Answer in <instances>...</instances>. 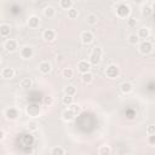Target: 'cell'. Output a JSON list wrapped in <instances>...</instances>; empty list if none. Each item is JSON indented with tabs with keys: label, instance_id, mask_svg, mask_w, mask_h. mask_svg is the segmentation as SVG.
Segmentation results:
<instances>
[{
	"label": "cell",
	"instance_id": "obj_29",
	"mask_svg": "<svg viewBox=\"0 0 155 155\" xmlns=\"http://www.w3.org/2000/svg\"><path fill=\"white\" fill-rule=\"evenodd\" d=\"M110 151H111V149H110L109 145H101L98 148V154L99 155H109Z\"/></svg>",
	"mask_w": 155,
	"mask_h": 155
},
{
	"label": "cell",
	"instance_id": "obj_28",
	"mask_svg": "<svg viewBox=\"0 0 155 155\" xmlns=\"http://www.w3.org/2000/svg\"><path fill=\"white\" fill-rule=\"evenodd\" d=\"M51 155H65V150L62 147H53L50 151Z\"/></svg>",
	"mask_w": 155,
	"mask_h": 155
},
{
	"label": "cell",
	"instance_id": "obj_22",
	"mask_svg": "<svg viewBox=\"0 0 155 155\" xmlns=\"http://www.w3.org/2000/svg\"><path fill=\"white\" fill-rule=\"evenodd\" d=\"M81 80H82V82H84V84L90 85V84L93 81V74H92L91 71H90V73H86V74H82Z\"/></svg>",
	"mask_w": 155,
	"mask_h": 155
},
{
	"label": "cell",
	"instance_id": "obj_20",
	"mask_svg": "<svg viewBox=\"0 0 155 155\" xmlns=\"http://www.w3.org/2000/svg\"><path fill=\"white\" fill-rule=\"evenodd\" d=\"M86 22H87V24H90V25L97 24V22H98L97 15H96V13H88V15L86 16Z\"/></svg>",
	"mask_w": 155,
	"mask_h": 155
},
{
	"label": "cell",
	"instance_id": "obj_24",
	"mask_svg": "<svg viewBox=\"0 0 155 155\" xmlns=\"http://www.w3.org/2000/svg\"><path fill=\"white\" fill-rule=\"evenodd\" d=\"M140 12H142L143 16H150L151 12H153V8H151L150 5L144 4V5H142V7H140Z\"/></svg>",
	"mask_w": 155,
	"mask_h": 155
},
{
	"label": "cell",
	"instance_id": "obj_23",
	"mask_svg": "<svg viewBox=\"0 0 155 155\" xmlns=\"http://www.w3.org/2000/svg\"><path fill=\"white\" fill-rule=\"evenodd\" d=\"M27 128L30 131V132H35L39 130V124L35 121V120H30L27 122Z\"/></svg>",
	"mask_w": 155,
	"mask_h": 155
},
{
	"label": "cell",
	"instance_id": "obj_2",
	"mask_svg": "<svg viewBox=\"0 0 155 155\" xmlns=\"http://www.w3.org/2000/svg\"><path fill=\"white\" fill-rule=\"evenodd\" d=\"M102 54H103V51H102V48H101V47H98V46L93 47V48H92V51H91V53H90L88 62H90L91 64H93V65L99 64V63H101V61H102Z\"/></svg>",
	"mask_w": 155,
	"mask_h": 155
},
{
	"label": "cell",
	"instance_id": "obj_30",
	"mask_svg": "<svg viewBox=\"0 0 155 155\" xmlns=\"http://www.w3.org/2000/svg\"><path fill=\"white\" fill-rule=\"evenodd\" d=\"M62 103H63L64 105L70 107L71 104H74V97H73V96H67V94H64V97L62 98Z\"/></svg>",
	"mask_w": 155,
	"mask_h": 155
},
{
	"label": "cell",
	"instance_id": "obj_27",
	"mask_svg": "<svg viewBox=\"0 0 155 155\" xmlns=\"http://www.w3.org/2000/svg\"><path fill=\"white\" fill-rule=\"evenodd\" d=\"M73 75H74V70H73L71 68H64V69L62 70V76H63L64 79H71Z\"/></svg>",
	"mask_w": 155,
	"mask_h": 155
},
{
	"label": "cell",
	"instance_id": "obj_18",
	"mask_svg": "<svg viewBox=\"0 0 155 155\" xmlns=\"http://www.w3.org/2000/svg\"><path fill=\"white\" fill-rule=\"evenodd\" d=\"M120 90H121V92L122 93H130V92H132V90H133V86H132V84L131 82H128V81H124L121 85H120Z\"/></svg>",
	"mask_w": 155,
	"mask_h": 155
},
{
	"label": "cell",
	"instance_id": "obj_34",
	"mask_svg": "<svg viewBox=\"0 0 155 155\" xmlns=\"http://www.w3.org/2000/svg\"><path fill=\"white\" fill-rule=\"evenodd\" d=\"M69 109H71V110L75 113V115H76V114H79V113H80V110H81L80 105H79V104H75V103H74V104H71Z\"/></svg>",
	"mask_w": 155,
	"mask_h": 155
},
{
	"label": "cell",
	"instance_id": "obj_40",
	"mask_svg": "<svg viewBox=\"0 0 155 155\" xmlns=\"http://www.w3.org/2000/svg\"><path fill=\"white\" fill-rule=\"evenodd\" d=\"M124 155H130V154H124Z\"/></svg>",
	"mask_w": 155,
	"mask_h": 155
},
{
	"label": "cell",
	"instance_id": "obj_1",
	"mask_svg": "<svg viewBox=\"0 0 155 155\" xmlns=\"http://www.w3.org/2000/svg\"><path fill=\"white\" fill-rule=\"evenodd\" d=\"M114 8H115V13L119 18H127L131 15V7L127 2L119 1L114 5Z\"/></svg>",
	"mask_w": 155,
	"mask_h": 155
},
{
	"label": "cell",
	"instance_id": "obj_3",
	"mask_svg": "<svg viewBox=\"0 0 155 155\" xmlns=\"http://www.w3.org/2000/svg\"><path fill=\"white\" fill-rule=\"evenodd\" d=\"M153 48H154L153 47V44L149 40H144V41H142V42L138 44V51L142 54H149V53H151L153 52Z\"/></svg>",
	"mask_w": 155,
	"mask_h": 155
},
{
	"label": "cell",
	"instance_id": "obj_41",
	"mask_svg": "<svg viewBox=\"0 0 155 155\" xmlns=\"http://www.w3.org/2000/svg\"><path fill=\"white\" fill-rule=\"evenodd\" d=\"M7 155H12V154H7Z\"/></svg>",
	"mask_w": 155,
	"mask_h": 155
},
{
	"label": "cell",
	"instance_id": "obj_16",
	"mask_svg": "<svg viewBox=\"0 0 155 155\" xmlns=\"http://www.w3.org/2000/svg\"><path fill=\"white\" fill-rule=\"evenodd\" d=\"M74 117H75V113L71 110V109H65V110H63V113H62V119L64 120V121H71V120H74Z\"/></svg>",
	"mask_w": 155,
	"mask_h": 155
},
{
	"label": "cell",
	"instance_id": "obj_35",
	"mask_svg": "<svg viewBox=\"0 0 155 155\" xmlns=\"http://www.w3.org/2000/svg\"><path fill=\"white\" fill-rule=\"evenodd\" d=\"M44 104L45 105H52L53 104V97H51V96L45 97L44 98Z\"/></svg>",
	"mask_w": 155,
	"mask_h": 155
},
{
	"label": "cell",
	"instance_id": "obj_10",
	"mask_svg": "<svg viewBox=\"0 0 155 155\" xmlns=\"http://www.w3.org/2000/svg\"><path fill=\"white\" fill-rule=\"evenodd\" d=\"M42 39L47 42H51L56 39V31L53 29H45L42 31Z\"/></svg>",
	"mask_w": 155,
	"mask_h": 155
},
{
	"label": "cell",
	"instance_id": "obj_7",
	"mask_svg": "<svg viewBox=\"0 0 155 155\" xmlns=\"http://www.w3.org/2000/svg\"><path fill=\"white\" fill-rule=\"evenodd\" d=\"M90 69H91V63L86 59H81L79 63H78V70L81 73V74H86V73H90Z\"/></svg>",
	"mask_w": 155,
	"mask_h": 155
},
{
	"label": "cell",
	"instance_id": "obj_11",
	"mask_svg": "<svg viewBox=\"0 0 155 155\" xmlns=\"http://www.w3.org/2000/svg\"><path fill=\"white\" fill-rule=\"evenodd\" d=\"M17 46H18V44H17V41H16L15 39H8V40H6L5 44H4V47H5V50H6L7 52H13V51H16V50H17Z\"/></svg>",
	"mask_w": 155,
	"mask_h": 155
},
{
	"label": "cell",
	"instance_id": "obj_13",
	"mask_svg": "<svg viewBox=\"0 0 155 155\" xmlns=\"http://www.w3.org/2000/svg\"><path fill=\"white\" fill-rule=\"evenodd\" d=\"M137 35H138L139 39H142V41H144V40H147V39L150 36V29H149L148 27H140V28L138 29Z\"/></svg>",
	"mask_w": 155,
	"mask_h": 155
},
{
	"label": "cell",
	"instance_id": "obj_32",
	"mask_svg": "<svg viewBox=\"0 0 155 155\" xmlns=\"http://www.w3.org/2000/svg\"><path fill=\"white\" fill-rule=\"evenodd\" d=\"M78 16H79V11L76 10V8H70L69 11H68V17L70 18V19H75V18H78Z\"/></svg>",
	"mask_w": 155,
	"mask_h": 155
},
{
	"label": "cell",
	"instance_id": "obj_36",
	"mask_svg": "<svg viewBox=\"0 0 155 155\" xmlns=\"http://www.w3.org/2000/svg\"><path fill=\"white\" fill-rule=\"evenodd\" d=\"M147 133H148V136L155 134V125H149L147 127Z\"/></svg>",
	"mask_w": 155,
	"mask_h": 155
},
{
	"label": "cell",
	"instance_id": "obj_12",
	"mask_svg": "<svg viewBox=\"0 0 155 155\" xmlns=\"http://www.w3.org/2000/svg\"><path fill=\"white\" fill-rule=\"evenodd\" d=\"M28 27L29 28H31V29H36V28H39V25H40V18L38 17V16H35V15H33V16H30L29 18H28Z\"/></svg>",
	"mask_w": 155,
	"mask_h": 155
},
{
	"label": "cell",
	"instance_id": "obj_19",
	"mask_svg": "<svg viewBox=\"0 0 155 155\" xmlns=\"http://www.w3.org/2000/svg\"><path fill=\"white\" fill-rule=\"evenodd\" d=\"M54 15H56V10H54V7L53 6H46L45 8H44V16L45 17H47V18H52V17H54Z\"/></svg>",
	"mask_w": 155,
	"mask_h": 155
},
{
	"label": "cell",
	"instance_id": "obj_21",
	"mask_svg": "<svg viewBox=\"0 0 155 155\" xmlns=\"http://www.w3.org/2000/svg\"><path fill=\"white\" fill-rule=\"evenodd\" d=\"M73 5H74V2L71 1V0H61L59 1V6L63 8V10H70V8H73Z\"/></svg>",
	"mask_w": 155,
	"mask_h": 155
},
{
	"label": "cell",
	"instance_id": "obj_6",
	"mask_svg": "<svg viewBox=\"0 0 155 155\" xmlns=\"http://www.w3.org/2000/svg\"><path fill=\"white\" fill-rule=\"evenodd\" d=\"M18 116H19V111H18V109L15 108V107H10V108H7V109L5 110V117H6L7 120H10V121L16 120Z\"/></svg>",
	"mask_w": 155,
	"mask_h": 155
},
{
	"label": "cell",
	"instance_id": "obj_9",
	"mask_svg": "<svg viewBox=\"0 0 155 155\" xmlns=\"http://www.w3.org/2000/svg\"><path fill=\"white\" fill-rule=\"evenodd\" d=\"M25 111H27V114H28L29 116H31V117H36V116H39V115H40L41 109H40V107H39V105L33 104V105L27 107V108H25Z\"/></svg>",
	"mask_w": 155,
	"mask_h": 155
},
{
	"label": "cell",
	"instance_id": "obj_38",
	"mask_svg": "<svg viewBox=\"0 0 155 155\" xmlns=\"http://www.w3.org/2000/svg\"><path fill=\"white\" fill-rule=\"evenodd\" d=\"M4 139H5V131L1 130L0 131V140H4Z\"/></svg>",
	"mask_w": 155,
	"mask_h": 155
},
{
	"label": "cell",
	"instance_id": "obj_33",
	"mask_svg": "<svg viewBox=\"0 0 155 155\" xmlns=\"http://www.w3.org/2000/svg\"><path fill=\"white\" fill-rule=\"evenodd\" d=\"M127 25H128L130 28H134V27L137 25V19H136V18H132V17L128 18V19H127Z\"/></svg>",
	"mask_w": 155,
	"mask_h": 155
},
{
	"label": "cell",
	"instance_id": "obj_4",
	"mask_svg": "<svg viewBox=\"0 0 155 155\" xmlns=\"http://www.w3.org/2000/svg\"><path fill=\"white\" fill-rule=\"evenodd\" d=\"M105 75L109 79H116L120 75V69L116 64H110L105 68Z\"/></svg>",
	"mask_w": 155,
	"mask_h": 155
},
{
	"label": "cell",
	"instance_id": "obj_39",
	"mask_svg": "<svg viewBox=\"0 0 155 155\" xmlns=\"http://www.w3.org/2000/svg\"><path fill=\"white\" fill-rule=\"evenodd\" d=\"M151 8H153V11H154V10H155V1H154V2H153V4H151Z\"/></svg>",
	"mask_w": 155,
	"mask_h": 155
},
{
	"label": "cell",
	"instance_id": "obj_25",
	"mask_svg": "<svg viewBox=\"0 0 155 155\" xmlns=\"http://www.w3.org/2000/svg\"><path fill=\"white\" fill-rule=\"evenodd\" d=\"M75 93H76V87H75V86L68 85V86L64 87V94H67V96H73V97H74Z\"/></svg>",
	"mask_w": 155,
	"mask_h": 155
},
{
	"label": "cell",
	"instance_id": "obj_14",
	"mask_svg": "<svg viewBox=\"0 0 155 155\" xmlns=\"http://www.w3.org/2000/svg\"><path fill=\"white\" fill-rule=\"evenodd\" d=\"M15 74H16V71H15V69L11 68V67H6V68H4V69L1 70V76H2L4 79H12V78L15 76Z\"/></svg>",
	"mask_w": 155,
	"mask_h": 155
},
{
	"label": "cell",
	"instance_id": "obj_8",
	"mask_svg": "<svg viewBox=\"0 0 155 155\" xmlns=\"http://www.w3.org/2000/svg\"><path fill=\"white\" fill-rule=\"evenodd\" d=\"M80 40H81V42H82L84 45H90V44L93 41V34H92L91 31H88V30H85V31L81 33Z\"/></svg>",
	"mask_w": 155,
	"mask_h": 155
},
{
	"label": "cell",
	"instance_id": "obj_15",
	"mask_svg": "<svg viewBox=\"0 0 155 155\" xmlns=\"http://www.w3.org/2000/svg\"><path fill=\"white\" fill-rule=\"evenodd\" d=\"M51 69H52V65H51V63L47 62V61H44V62H41V63L39 64V70H40V73H42V74H48V73L51 71Z\"/></svg>",
	"mask_w": 155,
	"mask_h": 155
},
{
	"label": "cell",
	"instance_id": "obj_26",
	"mask_svg": "<svg viewBox=\"0 0 155 155\" xmlns=\"http://www.w3.org/2000/svg\"><path fill=\"white\" fill-rule=\"evenodd\" d=\"M31 85H33V81H31V79H30V78H24V79H22V80H21V87H22V88H24V90H27V88L31 87Z\"/></svg>",
	"mask_w": 155,
	"mask_h": 155
},
{
	"label": "cell",
	"instance_id": "obj_31",
	"mask_svg": "<svg viewBox=\"0 0 155 155\" xmlns=\"http://www.w3.org/2000/svg\"><path fill=\"white\" fill-rule=\"evenodd\" d=\"M127 41H128V44H131V45H137V44L139 42V38H138L137 34H130L128 38H127Z\"/></svg>",
	"mask_w": 155,
	"mask_h": 155
},
{
	"label": "cell",
	"instance_id": "obj_37",
	"mask_svg": "<svg viewBox=\"0 0 155 155\" xmlns=\"http://www.w3.org/2000/svg\"><path fill=\"white\" fill-rule=\"evenodd\" d=\"M147 142H148L150 145H155V134L148 136V139H147Z\"/></svg>",
	"mask_w": 155,
	"mask_h": 155
},
{
	"label": "cell",
	"instance_id": "obj_5",
	"mask_svg": "<svg viewBox=\"0 0 155 155\" xmlns=\"http://www.w3.org/2000/svg\"><path fill=\"white\" fill-rule=\"evenodd\" d=\"M19 56L23 58V59H30L33 56H34V50L31 46L29 45H24L21 47L19 50Z\"/></svg>",
	"mask_w": 155,
	"mask_h": 155
},
{
	"label": "cell",
	"instance_id": "obj_17",
	"mask_svg": "<svg viewBox=\"0 0 155 155\" xmlns=\"http://www.w3.org/2000/svg\"><path fill=\"white\" fill-rule=\"evenodd\" d=\"M10 31H11L10 24H7V23H1V24H0V35H1L2 38L10 35Z\"/></svg>",
	"mask_w": 155,
	"mask_h": 155
}]
</instances>
